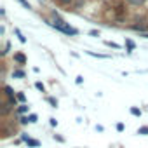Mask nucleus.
Returning a JSON list of instances; mask_svg holds the SVG:
<instances>
[{
  "label": "nucleus",
  "instance_id": "nucleus-1",
  "mask_svg": "<svg viewBox=\"0 0 148 148\" xmlns=\"http://www.w3.org/2000/svg\"><path fill=\"white\" fill-rule=\"evenodd\" d=\"M54 18H56V19H54L52 26H54L56 30H59V32H63V33H66V35H77V33H79V32H77L75 28L68 26V25H66V23H64L63 19H59V16H58L56 12H54Z\"/></svg>",
  "mask_w": 148,
  "mask_h": 148
},
{
  "label": "nucleus",
  "instance_id": "nucleus-2",
  "mask_svg": "<svg viewBox=\"0 0 148 148\" xmlns=\"http://www.w3.org/2000/svg\"><path fill=\"white\" fill-rule=\"evenodd\" d=\"M21 139H23V141H26V145H28V146H33V148H37V146L40 145L37 139H32V138H28L26 134H23V136H21Z\"/></svg>",
  "mask_w": 148,
  "mask_h": 148
},
{
  "label": "nucleus",
  "instance_id": "nucleus-3",
  "mask_svg": "<svg viewBox=\"0 0 148 148\" xmlns=\"http://www.w3.org/2000/svg\"><path fill=\"white\" fill-rule=\"evenodd\" d=\"M14 61H18L19 64H25L26 63V56L23 52H18V54H14Z\"/></svg>",
  "mask_w": 148,
  "mask_h": 148
},
{
  "label": "nucleus",
  "instance_id": "nucleus-4",
  "mask_svg": "<svg viewBox=\"0 0 148 148\" xmlns=\"http://www.w3.org/2000/svg\"><path fill=\"white\" fill-rule=\"evenodd\" d=\"M138 134H141V136H148V125L139 127V129H138Z\"/></svg>",
  "mask_w": 148,
  "mask_h": 148
},
{
  "label": "nucleus",
  "instance_id": "nucleus-5",
  "mask_svg": "<svg viewBox=\"0 0 148 148\" xmlns=\"http://www.w3.org/2000/svg\"><path fill=\"white\" fill-rule=\"evenodd\" d=\"M26 112H28V106H26V105H19L18 113H19V115H23V113H26Z\"/></svg>",
  "mask_w": 148,
  "mask_h": 148
},
{
  "label": "nucleus",
  "instance_id": "nucleus-6",
  "mask_svg": "<svg viewBox=\"0 0 148 148\" xmlns=\"http://www.w3.org/2000/svg\"><path fill=\"white\" fill-rule=\"evenodd\" d=\"M131 113H132L134 117H141V110H139V108H136V106H132V108H131Z\"/></svg>",
  "mask_w": 148,
  "mask_h": 148
},
{
  "label": "nucleus",
  "instance_id": "nucleus-7",
  "mask_svg": "<svg viewBox=\"0 0 148 148\" xmlns=\"http://www.w3.org/2000/svg\"><path fill=\"white\" fill-rule=\"evenodd\" d=\"M5 94H7V96H9V98H11V99H12V98H14V91H12V89H11V87H9V86H7V87H5Z\"/></svg>",
  "mask_w": 148,
  "mask_h": 148
},
{
  "label": "nucleus",
  "instance_id": "nucleus-8",
  "mask_svg": "<svg viewBox=\"0 0 148 148\" xmlns=\"http://www.w3.org/2000/svg\"><path fill=\"white\" fill-rule=\"evenodd\" d=\"M16 99H18V101H21V103H25V99H26V98H25V94H23V92H18V94H16Z\"/></svg>",
  "mask_w": 148,
  "mask_h": 148
},
{
  "label": "nucleus",
  "instance_id": "nucleus-9",
  "mask_svg": "<svg viewBox=\"0 0 148 148\" xmlns=\"http://www.w3.org/2000/svg\"><path fill=\"white\" fill-rule=\"evenodd\" d=\"M14 77H19V79H21V77H25V71H21V70H16V71H14Z\"/></svg>",
  "mask_w": 148,
  "mask_h": 148
},
{
  "label": "nucleus",
  "instance_id": "nucleus-10",
  "mask_svg": "<svg viewBox=\"0 0 148 148\" xmlns=\"http://www.w3.org/2000/svg\"><path fill=\"white\" fill-rule=\"evenodd\" d=\"M125 44H127V47H129V52H131V51L134 49V42H132V40H125Z\"/></svg>",
  "mask_w": 148,
  "mask_h": 148
},
{
  "label": "nucleus",
  "instance_id": "nucleus-11",
  "mask_svg": "<svg viewBox=\"0 0 148 148\" xmlns=\"http://www.w3.org/2000/svg\"><path fill=\"white\" fill-rule=\"evenodd\" d=\"M35 87H37L38 91H42V92L45 91V87H44V84H42V82H37V84H35Z\"/></svg>",
  "mask_w": 148,
  "mask_h": 148
},
{
  "label": "nucleus",
  "instance_id": "nucleus-12",
  "mask_svg": "<svg viewBox=\"0 0 148 148\" xmlns=\"http://www.w3.org/2000/svg\"><path fill=\"white\" fill-rule=\"evenodd\" d=\"M28 120H30L32 124H35V122H37V115H35V113H32V115H28Z\"/></svg>",
  "mask_w": 148,
  "mask_h": 148
},
{
  "label": "nucleus",
  "instance_id": "nucleus-13",
  "mask_svg": "<svg viewBox=\"0 0 148 148\" xmlns=\"http://www.w3.org/2000/svg\"><path fill=\"white\" fill-rule=\"evenodd\" d=\"M131 4H134V5H141L143 2H146V0H129Z\"/></svg>",
  "mask_w": 148,
  "mask_h": 148
},
{
  "label": "nucleus",
  "instance_id": "nucleus-14",
  "mask_svg": "<svg viewBox=\"0 0 148 148\" xmlns=\"http://www.w3.org/2000/svg\"><path fill=\"white\" fill-rule=\"evenodd\" d=\"M47 101H49V103H51V105H52V106H54V108H56V106H58V101H56V99H54V98H47Z\"/></svg>",
  "mask_w": 148,
  "mask_h": 148
},
{
  "label": "nucleus",
  "instance_id": "nucleus-15",
  "mask_svg": "<svg viewBox=\"0 0 148 148\" xmlns=\"http://www.w3.org/2000/svg\"><path fill=\"white\" fill-rule=\"evenodd\" d=\"M132 30H138V32H143V30H145V26H141V25H134V26H132Z\"/></svg>",
  "mask_w": 148,
  "mask_h": 148
},
{
  "label": "nucleus",
  "instance_id": "nucleus-16",
  "mask_svg": "<svg viewBox=\"0 0 148 148\" xmlns=\"http://www.w3.org/2000/svg\"><path fill=\"white\" fill-rule=\"evenodd\" d=\"M16 33H18V37H19V40H21V42L25 44V42H26V38H25V37L21 35V32H19V30H16Z\"/></svg>",
  "mask_w": 148,
  "mask_h": 148
},
{
  "label": "nucleus",
  "instance_id": "nucleus-17",
  "mask_svg": "<svg viewBox=\"0 0 148 148\" xmlns=\"http://www.w3.org/2000/svg\"><path fill=\"white\" fill-rule=\"evenodd\" d=\"M28 122H30V120H28V117H21V119H19V124H23V125H25V124H28Z\"/></svg>",
  "mask_w": 148,
  "mask_h": 148
},
{
  "label": "nucleus",
  "instance_id": "nucleus-18",
  "mask_svg": "<svg viewBox=\"0 0 148 148\" xmlns=\"http://www.w3.org/2000/svg\"><path fill=\"white\" fill-rule=\"evenodd\" d=\"M19 2H21V4H23V5H25V7H26V9H32V7H30V4H28V2H26V0H19Z\"/></svg>",
  "mask_w": 148,
  "mask_h": 148
},
{
  "label": "nucleus",
  "instance_id": "nucleus-19",
  "mask_svg": "<svg viewBox=\"0 0 148 148\" xmlns=\"http://www.w3.org/2000/svg\"><path fill=\"white\" fill-rule=\"evenodd\" d=\"M106 45H110V47H113V49H119V45L113 44V42H106Z\"/></svg>",
  "mask_w": 148,
  "mask_h": 148
},
{
  "label": "nucleus",
  "instance_id": "nucleus-20",
  "mask_svg": "<svg viewBox=\"0 0 148 148\" xmlns=\"http://www.w3.org/2000/svg\"><path fill=\"white\" fill-rule=\"evenodd\" d=\"M117 131H124V124H117Z\"/></svg>",
  "mask_w": 148,
  "mask_h": 148
},
{
  "label": "nucleus",
  "instance_id": "nucleus-21",
  "mask_svg": "<svg viewBox=\"0 0 148 148\" xmlns=\"http://www.w3.org/2000/svg\"><path fill=\"white\" fill-rule=\"evenodd\" d=\"M61 2H64V4H66V2H70V0H61Z\"/></svg>",
  "mask_w": 148,
  "mask_h": 148
}]
</instances>
